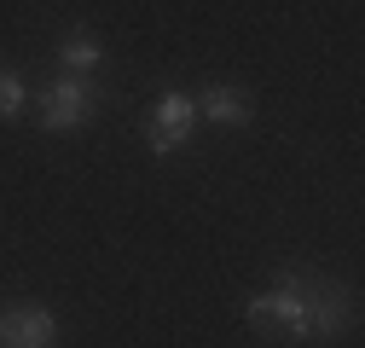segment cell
<instances>
[{
    "mask_svg": "<svg viewBox=\"0 0 365 348\" xmlns=\"http://www.w3.org/2000/svg\"><path fill=\"white\" fill-rule=\"evenodd\" d=\"M244 325L255 337H290V342H331L348 331V302L302 267H284L272 290L244 302Z\"/></svg>",
    "mask_w": 365,
    "mask_h": 348,
    "instance_id": "1",
    "label": "cell"
},
{
    "mask_svg": "<svg viewBox=\"0 0 365 348\" xmlns=\"http://www.w3.org/2000/svg\"><path fill=\"white\" fill-rule=\"evenodd\" d=\"M192 134H197V99L180 93V87L157 93L151 122H145V151L151 157H174L180 145H192Z\"/></svg>",
    "mask_w": 365,
    "mask_h": 348,
    "instance_id": "2",
    "label": "cell"
},
{
    "mask_svg": "<svg viewBox=\"0 0 365 348\" xmlns=\"http://www.w3.org/2000/svg\"><path fill=\"white\" fill-rule=\"evenodd\" d=\"M99 111V81L93 76H58L53 87H47V134H81L87 128V116Z\"/></svg>",
    "mask_w": 365,
    "mask_h": 348,
    "instance_id": "3",
    "label": "cell"
},
{
    "mask_svg": "<svg viewBox=\"0 0 365 348\" xmlns=\"http://www.w3.org/2000/svg\"><path fill=\"white\" fill-rule=\"evenodd\" d=\"M0 342L53 348V342H58V314L41 308V302H12V308H0Z\"/></svg>",
    "mask_w": 365,
    "mask_h": 348,
    "instance_id": "4",
    "label": "cell"
},
{
    "mask_svg": "<svg viewBox=\"0 0 365 348\" xmlns=\"http://www.w3.org/2000/svg\"><path fill=\"white\" fill-rule=\"evenodd\" d=\"M197 122H215V128H250V99L238 93L232 81H215L197 93Z\"/></svg>",
    "mask_w": 365,
    "mask_h": 348,
    "instance_id": "5",
    "label": "cell"
},
{
    "mask_svg": "<svg viewBox=\"0 0 365 348\" xmlns=\"http://www.w3.org/2000/svg\"><path fill=\"white\" fill-rule=\"evenodd\" d=\"M105 70V41L93 29H70L58 41V76H99Z\"/></svg>",
    "mask_w": 365,
    "mask_h": 348,
    "instance_id": "6",
    "label": "cell"
},
{
    "mask_svg": "<svg viewBox=\"0 0 365 348\" xmlns=\"http://www.w3.org/2000/svg\"><path fill=\"white\" fill-rule=\"evenodd\" d=\"M24 105H29V87H24V76H18L12 64H0V122L24 116Z\"/></svg>",
    "mask_w": 365,
    "mask_h": 348,
    "instance_id": "7",
    "label": "cell"
},
{
    "mask_svg": "<svg viewBox=\"0 0 365 348\" xmlns=\"http://www.w3.org/2000/svg\"><path fill=\"white\" fill-rule=\"evenodd\" d=\"M0 348H18V342H0Z\"/></svg>",
    "mask_w": 365,
    "mask_h": 348,
    "instance_id": "8",
    "label": "cell"
}]
</instances>
